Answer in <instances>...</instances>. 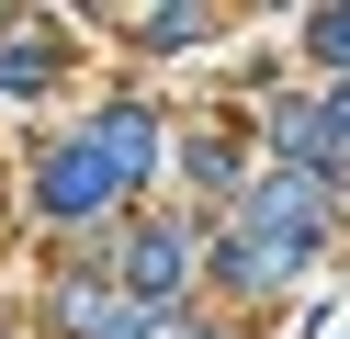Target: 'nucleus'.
<instances>
[{
    "mask_svg": "<svg viewBox=\"0 0 350 339\" xmlns=\"http://www.w3.org/2000/svg\"><path fill=\"white\" fill-rule=\"evenodd\" d=\"M46 203L57 215H102V203H113V170H102V147H68L46 170Z\"/></svg>",
    "mask_w": 350,
    "mask_h": 339,
    "instance_id": "1",
    "label": "nucleus"
},
{
    "mask_svg": "<svg viewBox=\"0 0 350 339\" xmlns=\"http://www.w3.org/2000/svg\"><path fill=\"white\" fill-rule=\"evenodd\" d=\"M170 271H181V226H147L136 238V294H170Z\"/></svg>",
    "mask_w": 350,
    "mask_h": 339,
    "instance_id": "2",
    "label": "nucleus"
},
{
    "mask_svg": "<svg viewBox=\"0 0 350 339\" xmlns=\"http://www.w3.org/2000/svg\"><path fill=\"white\" fill-rule=\"evenodd\" d=\"M317 57H350V12H327V23H317Z\"/></svg>",
    "mask_w": 350,
    "mask_h": 339,
    "instance_id": "3",
    "label": "nucleus"
}]
</instances>
